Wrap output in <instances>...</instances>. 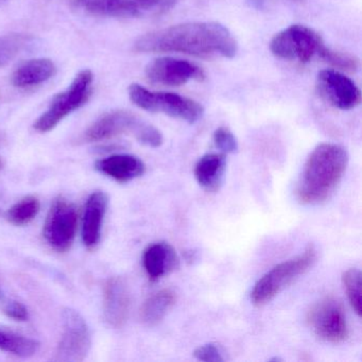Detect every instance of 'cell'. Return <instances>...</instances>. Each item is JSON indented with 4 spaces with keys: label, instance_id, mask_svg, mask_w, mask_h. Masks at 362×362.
<instances>
[{
    "label": "cell",
    "instance_id": "cell-31",
    "mask_svg": "<svg viewBox=\"0 0 362 362\" xmlns=\"http://www.w3.org/2000/svg\"><path fill=\"white\" fill-rule=\"evenodd\" d=\"M1 1H5V0H0V3H1Z\"/></svg>",
    "mask_w": 362,
    "mask_h": 362
},
{
    "label": "cell",
    "instance_id": "cell-20",
    "mask_svg": "<svg viewBox=\"0 0 362 362\" xmlns=\"http://www.w3.org/2000/svg\"><path fill=\"white\" fill-rule=\"evenodd\" d=\"M177 296L171 290L164 289L147 298L141 310V321L149 326L160 323L175 304Z\"/></svg>",
    "mask_w": 362,
    "mask_h": 362
},
{
    "label": "cell",
    "instance_id": "cell-17",
    "mask_svg": "<svg viewBox=\"0 0 362 362\" xmlns=\"http://www.w3.org/2000/svg\"><path fill=\"white\" fill-rule=\"evenodd\" d=\"M144 268L152 281H158L179 267L177 252L167 243H156L144 252Z\"/></svg>",
    "mask_w": 362,
    "mask_h": 362
},
{
    "label": "cell",
    "instance_id": "cell-2",
    "mask_svg": "<svg viewBox=\"0 0 362 362\" xmlns=\"http://www.w3.org/2000/svg\"><path fill=\"white\" fill-rule=\"evenodd\" d=\"M349 163L345 148L336 144H321L307 158L298 181L296 196L303 204L323 202L342 179Z\"/></svg>",
    "mask_w": 362,
    "mask_h": 362
},
{
    "label": "cell",
    "instance_id": "cell-23",
    "mask_svg": "<svg viewBox=\"0 0 362 362\" xmlns=\"http://www.w3.org/2000/svg\"><path fill=\"white\" fill-rule=\"evenodd\" d=\"M40 209L39 199L33 196L25 197L8 211L7 220L13 226H26L39 215Z\"/></svg>",
    "mask_w": 362,
    "mask_h": 362
},
{
    "label": "cell",
    "instance_id": "cell-25",
    "mask_svg": "<svg viewBox=\"0 0 362 362\" xmlns=\"http://www.w3.org/2000/svg\"><path fill=\"white\" fill-rule=\"evenodd\" d=\"M319 58L325 61L326 63H329L336 69H344L347 71H355L359 69V60L357 58L344 52L330 49L326 45L320 52Z\"/></svg>",
    "mask_w": 362,
    "mask_h": 362
},
{
    "label": "cell",
    "instance_id": "cell-12",
    "mask_svg": "<svg viewBox=\"0 0 362 362\" xmlns=\"http://www.w3.org/2000/svg\"><path fill=\"white\" fill-rule=\"evenodd\" d=\"M317 90L326 103L342 111L355 109L361 103V93L355 82L334 69L317 74Z\"/></svg>",
    "mask_w": 362,
    "mask_h": 362
},
{
    "label": "cell",
    "instance_id": "cell-9",
    "mask_svg": "<svg viewBox=\"0 0 362 362\" xmlns=\"http://www.w3.org/2000/svg\"><path fill=\"white\" fill-rule=\"evenodd\" d=\"M62 337L57 347L54 361H83L92 347V332L88 322L79 311L67 307L62 311Z\"/></svg>",
    "mask_w": 362,
    "mask_h": 362
},
{
    "label": "cell",
    "instance_id": "cell-4",
    "mask_svg": "<svg viewBox=\"0 0 362 362\" xmlns=\"http://www.w3.org/2000/svg\"><path fill=\"white\" fill-rule=\"evenodd\" d=\"M130 100L139 109L160 113L188 124L198 122L204 114L200 103L175 93L153 92L137 83L129 88Z\"/></svg>",
    "mask_w": 362,
    "mask_h": 362
},
{
    "label": "cell",
    "instance_id": "cell-26",
    "mask_svg": "<svg viewBox=\"0 0 362 362\" xmlns=\"http://www.w3.org/2000/svg\"><path fill=\"white\" fill-rule=\"evenodd\" d=\"M0 311L10 319L16 320V321H28L30 317L28 308L23 303L18 302L14 298H8V296H5L4 300L0 302Z\"/></svg>",
    "mask_w": 362,
    "mask_h": 362
},
{
    "label": "cell",
    "instance_id": "cell-8",
    "mask_svg": "<svg viewBox=\"0 0 362 362\" xmlns=\"http://www.w3.org/2000/svg\"><path fill=\"white\" fill-rule=\"evenodd\" d=\"M322 37L309 27L293 25L274 35L270 42V50L277 58L287 61L308 63L319 57L323 49Z\"/></svg>",
    "mask_w": 362,
    "mask_h": 362
},
{
    "label": "cell",
    "instance_id": "cell-19",
    "mask_svg": "<svg viewBox=\"0 0 362 362\" xmlns=\"http://www.w3.org/2000/svg\"><path fill=\"white\" fill-rule=\"evenodd\" d=\"M226 170V158L224 154H205L194 167V177L203 189L215 192L223 184Z\"/></svg>",
    "mask_w": 362,
    "mask_h": 362
},
{
    "label": "cell",
    "instance_id": "cell-15",
    "mask_svg": "<svg viewBox=\"0 0 362 362\" xmlns=\"http://www.w3.org/2000/svg\"><path fill=\"white\" fill-rule=\"evenodd\" d=\"M130 310V293L126 283L119 277H113L105 286L103 315L109 325L122 327L128 319Z\"/></svg>",
    "mask_w": 362,
    "mask_h": 362
},
{
    "label": "cell",
    "instance_id": "cell-24",
    "mask_svg": "<svg viewBox=\"0 0 362 362\" xmlns=\"http://www.w3.org/2000/svg\"><path fill=\"white\" fill-rule=\"evenodd\" d=\"M361 272L359 269L351 268L345 271L343 274L342 281L345 292L349 303L353 307L354 311L358 317L361 315L362 310V290H361Z\"/></svg>",
    "mask_w": 362,
    "mask_h": 362
},
{
    "label": "cell",
    "instance_id": "cell-10",
    "mask_svg": "<svg viewBox=\"0 0 362 362\" xmlns=\"http://www.w3.org/2000/svg\"><path fill=\"white\" fill-rule=\"evenodd\" d=\"M78 220L77 206L64 197H59L52 203L44 224L46 243L60 253L69 251L77 234Z\"/></svg>",
    "mask_w": 362,
    "mask_h": 362
},
{
    "label": "cell",
    "instance_id": "cell-13",
    "mask_svg": "<svg viewBox=\"0 0 362 362\" xmlns=\"http://www.w3.org/2000/svg\"><path fill=\"white\" fill-rule=\"evenodd\" d=\"M146 77L151 83L164 86H180L190 81H203L205 74L194 63L181 59H156L146 67Z\"/></svg>",
    "mask_w": 362,
    "mask_h": 362
},
{
    "label": "cell",
    "instance_id": "cell-16",
    "mask_svg": "<svg viewBox=\"0 0 362 362\" xmlns=\"http://www.w3.org/2000/svg\"><path fill=\"white\" fill-rule=\"evenodd\" d=\"M95 168L98 173L119 183H128L146 173V165L141 158L131 154H114L97 160Z\"/></svg>",
    "mask_w": 362,
    "mask_h": 362
},
{
    "label": "cell",
    "instance_id": "cell-28",
    "mask_svg": "<svg viewBox=\"0 0 362 362\" xmlns=\"http://www.w3.org/2000/svg\"><path fill=\"white\" fill-rule=\"evenodd\" d=\"M194 356L200 361L205 362H223L226 360L220 347L214 343L199 346L194 351Z\"/></svg>",
    "mask_w": 362,
    "mask_h": 362
},
{
    "label": "cell",
    "instance_id": "cell-6",
    "mask_svg": "<svg viewBox=\"0 0 362 362\" xmlns=\"http://www.w3.org/2000/svg\"><path fill=\"white\" fill-rule=\"evenodd\" d=\"M94 76L88 69L80 71L71 86L57 95L48 109L35 122V130L47 133L54 130L67 116L81 109L90 100L93 93Z\"/></svg>",
    "mask_w": 362,
    "mask_h": 362
},
{
    "label": "cell",
    "instance_id": "cell-21",
    "mask_svg": "<svg viewBox=\"0 0 362 362\" xmlns=\"http://www.w3.org/2000/svg\"><path fill=\"white\" fill-rule=\"evenodd\" d=\"M40 349L41 343L35 339L0 327V351L21 358H29L35 356Z\"/></svg>",
    "mask_w": 362,
    "mask_h": 362
},
{
    "label": "cell",
    "instance_id": "cell-14",
    "mask_svg": "<svg viewBox=\"0 0 362 362\" xmlns=\"http://www.w3.org/2000/svg\"><path fill=\"white\" fill-rule=\"evenodd\" d=\"M109 206V196L96 190L88 197L82 220V241L88 249H94L100 243L103 221Z\"/></svg>",
    "mask_w": 362,
    "mask_h": 362
},
{
    "label": "cell",
    "instance_id": "cell-22",
    "mask_svg": "<svg viewBox=\"0 0 362 362\" xmlns=\"http://www.w3.org/2000/svg\"><path fill=\"white\" fill-rule=\"evenodd\" d=\"M31 35L13 33L0 35V67L7 66L21 54H25L35 45Z\"/></svg>",
    "mask_w": 362,
    "mask_h": 362
},
{
    "label": "cell",
    "instance_id": "cell-3",
    "mask_svg": "<svg viewBox=\"0 0 362 362\" xmlns=\"http://www.w3.org/2000/svg\"><path fill=\"white\" fill-rule=\"evenodd\" d=\"M124 134L132 135L139 144L150 148L160 147L164 141L158 129L127 111L110 112L101 116L86 131L83 139L95 143Z\"/></svg>",
    "mask_w": 362,
    "mask_h": 362
},
{
    "label": "cell",
    "instance_id": "cell-18",
    "mask_svg": "<svg viewBox=\"0 0 362 362\" xmlns=\"http://www.w3.org/2000/svg\"><path fill=\"white\" fill-rule=\"evenodd\" d=\"M57 66L49 59H33L22 63L12 75V83L20 88H33L54 78Z\"/></svg>",
    "mask_w": 362,
    "mask_h": 362
},
{
    "label": "cell",
    "instance_id": "cell-7",
    "mask_svg": "<svg viewBox=\"0 0 362 362\" xmlns=\"http://www.w3.org/2000/svg\"><path fill=\"white\" fill-rule=\"evenodd\" d=\"M177 0H76L81 11L93 16L146 18L170 11Z\"/></svg>",
    "mask_w": 362,
    "mask_h": 362
},
{
    "label": "cell",
    "instance_id": "cell-1",
    "mask_svg": "<svg viewBox=\"0 0 362 362\" xmlns=\"http://www.w3.org/2000/svg\"><path fill=\"white\" fill-rule=\"evenodd\" d=\"M136 52H179L198 58H234L237 42L230 31L217 22L175 25L144 35L135 42Z\"/></svg>",
    "mask_w": 362,
    "mask_h": 362
},
{
    "label": "cell",
    "instance_id": "cell-5",
    "mask_svg": "<svg viewBox=\"0 0 362 362\" xmlns=\"http://www.w3.org/2000/svg\"><path fill=\"white\" fill-rule=\"evenodd\" d=\"M317 258V250L310 245L296 257L286 260L271 269L254 286L251 292L252 303L255 306H264L272 300L300 275L313 268Z\"/></svg>",
    "mask_w": 362,
    "mask_h": 362
},
{
    "label": "cell",
    "instance_id": "cell-11",
    "mask_svg": "<svg viewBox=\"0 0 362 362\" xmlns=\"http://www.w3.org/2000/svg\"><path fill=\"white\" fill-rule=\"evenodd\" d=\"M307 322L313 334L326 342H343L349 336L344 309L332 296H326L313 305Z\"/></svg>",
    "mask_w": 362,
    "mask_h": 362
},
{
    "label": "cell",
    "instance_id": "cell-27",
    "mask_svg": "<svg viewBox=\"0 0 362 362\" xmlns=\"http://www.w3.org/2000/svg\"><path fill=\"white\" fill-rule=\"evenodd\" d=\"M214 143L223 153H235L238 150L236 137L228 128L223 127L218 128L214 133Z\"/></svg>",
    "mask_w": 362,
    "mask_h": 362
},
{
    "label": "cell",
    "instance_id": "cell-30",
    "mask_svg": "<svg viewBox=\"0 0 362 362\" xmlns=\"http://www.w3.org/2000/svg\"><path fill=\"white\" fill-rule=\"evenodd\" d=\"M4 168V160L3 158H0V170Z\"/></svg>",
    "mask_w": 362,
    "mask_h": 362
},
{
    "label": "cell",
    "instance_id": "cell-29",
    "mask_svg": "<svg viewBox=\"0 0 362 362\" xmlns=\"http://www.w3.org/2000/svg\"><path fill=\"white\" fill-rule=\"evenodd\" d=\"M5 293H4L3 287H1V284H0V302L4 300L5 298Z\"/></svg>",
    "mask_w": 362,
    "mask_h": 362
}]
</instances>
